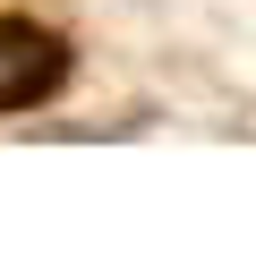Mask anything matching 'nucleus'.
I'll return each mask as SVG.
<instances>
[{
    "mask_svg": "<svg viewBox=\"0 0 256 256\" xmlns=\"http://www.w3.org/2000/svg\"><path fill=\"white\" fill-rule=\"evenodd\" d=\"M60 86V43L34 26H0V111H18Z\"/></svg>",
    "mask_w": 256,
    "mask_h": 256,
    "instance_id": "1",
    "label": "nucleus"
}]
</instances>
